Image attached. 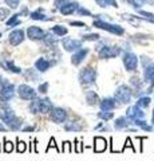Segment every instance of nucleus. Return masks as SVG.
Segmentation results:
<instances>
[{"instance_id":"nucleus-25","label":"nucleus","mask_w":154,"mask_h":161,"mask_svg":"<svg viewBox=\"0 0 154 161\" xmlns=\"http://www.w3.org/2000/svg\"><path fill=\"white\" fill-rule=\"evenodd\" d=\"M123 2L130 4V6L135 9H140L143 4H150V6L154 7V0H123Z\"/></svg>"},{"instance_id":"nucleus-3","label":"nucleus","mask_w":154,"mask_h":161,"mask_svg":"<svg viewBox=\"0 0 154 161\" xmlns=\"http://www.w3.org/2000/svg\"><path fill=\"white\" fill-rule=\"evenodd\" d=\"M93 24H94V27L101 28V30H105V31L111 32V34H114V35H119V36L125 34V28H123V27L118 26V24H113V23L105 22V20H102V19L95 20V22H94Z\"/></svg>"},{"instance_id":"nucleus-23","label":"nucleus","mask_w":154,"mask_h":161,"mask_svg":"<svg viewBox=\"0 0 154 161\" xmlns=\"http://www.w3.org/2000/svg\"><path fill=\"white\" fill-rule=\"evenodd\" d=\"M50 66H51V63H50V60H47L46 58H39L35 62V69L39 73H46L50 69Z\"/></svg>"},{"instance_id":"nucleus-2","label":"nucleus","mask_w":154,"mask_h":161,"mask_svg":"<svg viewBox=\"0 0 154 161\" xmlns=\"http://www.w3.org/2000/svg\"><path fill=\"white\" fill-rule=\"evenodd\" d=\"M97 51L101 59H110V58H115L121 54L122 50L117 47V46H106L105 43H101L97 46Z\"/></svg>"},{"instance_id":"nucleus-33","label":"nucleus","mask_w":154,"mask_h":161,"mask_svg":"<svg viewBox=\"0 0 154 161\" xmlns=\"http://www.w3.org/2000/svg\"><path fill=\"white\" fill-rule=\"evenodd\" d=\"M27 150V144L22 140H16V152L18 153H24Z\"/></svg>"},{"instance_id":"nucleus-48","label":"nucleus","mask_w":154,"mask_h":161,"mask_svg":"<svg viewBox=\"0 0 154 161\" xmlns=\"http://www.w3.org/2000/svg\"><path fill=\"white\" fill-rule=\"evenodd\" d=\"M103 2H105V4L106 6H111V7H118V3L115 2V0H103Z\"/></svg>"},{"instance_id":"nucleus-34","label":"nucleus","mask_w":154,"mask_h":161,"mask_svg":"<svg viewBox=\"0 0 154 161\" xmlns=\"http://www.w3.org/2000/svg\"><path fill=\"white\" fill-rule=\"evenodd\" d=\"M19 15H12L11 18L7 20V27H15L18 24H20V20H19Z\"/></svg>"},{"instance_id":"nucleus-10","label":"nucleus","mask_w":154,"mask_h":161,"mask_svg":"<svg viewBox=\"0 0 154 161\" xmlns=\"http://www.w3.org/2000/svg\"><path fill=\"white\" fill-rule=\"evenodd\" d=\"M48 114H50V119L54 124H63L67 119V112L63 108H59V106H55Z\"/></svg>"},{"instance_id":"nucleus-56","label":"nucleus","mask_w":154,"mask_h":161,"mask_svg":"<svg viewBox=\"0 0 154 161\" xmlns=\"http://www.w3.org/2000/svg\"><path fill=\"white\" fill-rule=\"evenodd\" d=\"M151 124L154 125V109H153V114H151Z\"/></svg>"},{"instance_id":"nucleus-1","label":"nucleus","mask_w":154,"mask_h":161,"mask_svg":"<svg viewBox=\"0 0 154 161\" xmlns=\"http://www.w3.org/2000/svg\"><path fill=\"white\" fill-rule=\"evenodd\" d=\"M55 108L50 98H34L28 105V110L32 114H47Z\"/></svg>"},{"instance_id":"nucleus-7","label":"nucleus","mask_w":154,"mask_h":161,"mask_svg":"<svg viewBox=\"0 0 154 161\" xmlns=\"http://www.w3.org/2000/svg\"><path fill=\"white\" fill-rule=\"evenodd\" d=\"M15 97V85L8 82V79H4L0 86V101L8 102Z\"/></svg>"},{"instance_id":"nucleus-41","label":"nucleus","mask_w":154,"mask_h":161,"mask_svg":"<svg viewBox=\"0 0 154 161\" xmlns=\"http://www.w3.org/2000/svg\"><path fill=\"white\" fill-rule=\"evenodd\" d=\"M133 125H135L137 128H140V129H142V128H145L146 125H147V122L145 119H135V121H133Z\"/></svg>"},{"instance_id":"nucleus-42","label":"nucleus","mask_w":154,"mask_h":161,"mask_svg":"<svg viewBox=\"0 0 154 161\" xmlns=\"http://www.w3.org/2000/svg\"><path fill=\"white\" fill-rule=\"evenodd\" d=\"M141 63H142V67L145 69L146 66H149V64L151 63V59L149 57H146V55H142V57H141Z\"/></svg>"},{"instance_id":"nucleus-13","label":"nucleus","mask_w":154,"mask_h":161,"mask_svg":"<svg viewBox=\"0 0 154 161\" xmlns=\"http://www.w3.org/2000/svg\"><path fill=\"white\" fill-rule=\"evenodd\" d=\"M27 35H28V38L31 40H43L46 32H44L40 27L31 26V27L27 28Z\"/></svg>"},{"instance_id":"nucleus-15","label":"nucleus","mask_w":154,"mask_h":161,"mask_svg":"<svg viewBox=\"0 0 154 161\" xmlns=\"http://www.w3.org/2000/svg\"><path fill=\"white\" fill-rule=\"evenodd\" d=\"M88 51H90V50L86 48V47L75 51V54H72V57H71V63L74 64V66H79V64L83 62V59L86 58V55L88 54Z\"/></svg>"},{"instance_id":"nucleus-52","label":"nucleus","mask_w":154,"mask_h":161,"mask_svg":"<svg viewBox=\"0 0 154 161\" xmlns=\"http://www.w3.org/2000/svg\"><path fill=\"white\" fill-rule=\"evenodd\" d=\"M95 2H97L98 6H101V7H106V4H105V2H103V0H95Z\"/></svg>"},{"instance_id":"nucleus-50","label":"nucleus","mask_w":154,"mask_h":161,"mask_svg":"<svg viewBox=\"0 0 154 161\" xmlns=\"http://www.w3.org/2000/svg\"><path fill=\"white\" fill-rule=\"evenodd\" d=\"M71 26H78V27H86V24L82 22H70Z\"/></svg>"},{"instance_id":"nucleus-16","label":"nucleus","mask_w":154,"mask_h":161,"mask_svg":"<svg viewBox=\"0 0 154 161\" xmlns=\"http://www.w3.org/2000/svg\"><path fill=\"white\" fill-rule=\"evenodd\" d=\"M8 40L12 46H19V44L24 40V32L22 31V30H15V31H12L11 34H9Z\"/></svg>"},{"instance_id":"nucleus-28","label":"nucleus","mask_w":154,"mask_h":161,"mask_svg":"<svg viewBox=\"0 0 154 161\" xmlns=\"http://www.w3.org/2000/svg\"><path fill=\"white\" fill-rule=\"evenodd\" d=\"M22 128H23V118H20V117H16L11 124L8 125V129L13 130V132H16V130H22Z\"/></svg>"},{"instance_id":"nucleus-6","label":"nucleus","mask_w":154,"mask_h":161,"mask_svg":"<svg viewBox=\"0 0 154 161\" xmlns=\"http://www.w3.org/2000/svg\"><path fill=\"white\" fill-rule=\"evenodd\" d=\"M78 79L81 85H91L97 79V70L93 67H83L79 70Z\"/></svg>"},{"instance_id":"nucleus-26","label":"nucleus","mask_w":154,"mask_h":161,"mask_svg":"<svg viewBox=\"0 0 154 161\" xmlns=\"http://www.w3.org/2000/svg\"><path fill=\"white\" fill-rule=\"evenodd\" d=\"M154 77V62H151L149 66L143 69V80L146 83H150V79Z\"/></svg>"},{"instance_id":"nucleus-35","label":"nucleus","mask_w":154,"mask_h":161,"mask_svg":"<svg viewBox=\"0 0 154 161\" xmlns=\"http://www.w3.org/2000/svg\"><path fill=\"white\" fill-rule=\"evenodd\" d=\"M29 18H31L32 20H50V18H46L42 12H39V11L31 12V14H29Z\"/></svg>"},{"instance_id":"nucleus-51","label":"nucleus","mask_w":154,"mask_h":161,"mask_svg":"<svg viewBox=\"0 0 154 161\" xmlns=\"http://www.w3.org/2000/svg\"><path fill=\"white\" fill-rule=\"evenodd\" d=\"M103 125H105V122H103V121H101V122H99V124H98V125H97V126L94 128V129H95V130H99L101 128H103Z\"/></svg>"},{"instance_id":"nucleus-54","label":"nucleus","mask_w":154,"mask_h":161,"mask_svg":"<svg viewBox=\"0 0 154 161\" xmlns=\"http://www.w3.org/2000/svg\"><path fill=\"white\" fill-rule=\"evenodd\" d=\"M0 132H7V128L4 126V125H3L2 122H0Z\"/></svg>"},{"instance_id":"nucleus-47","label":"nucleus","mask_w":154,"mask_h":161,"mask_svg":"<svg viewBox=\"0 0 154 161\" xmlns=\"http://www.w3.org/2000/svg\"><path fill=\"white\" fill-rule=\"evenodd\" d=\"M77 12H78V14H81V15H87V16H91V12L88 11V9L83 8V7H79Z\"/></svg>"},{"instance_id":"nucleus-24","label":"nucleus","mask_w":154,"mask_h":161,"mask_svg":"<svg viewBox=\"0 0 154 161\" xmlns=\"http://www.w3.org/2000/svg\"><path fill=\"white\" fill-rule=\"evenodd\" d=\"M63 129L66 130V132H82L83 125L77 122V121H70V122L63 125Z\"/></svg>"},{"instance_id":"nucleus-22","label":"nucleus","mask_w":154,"mask_h":161,"mask_svg":"<svg viewBox=\"0 0 154 161\" xmlns=\"http://www.w3.org/2000/svg\"><path fill=\"white\" fill-rule=\"evenodd\" d=\"M0 66H2L6 71H12L13 74H20L22 73V69L20 67H16L15 66V63H13V60H8V59H6L4 62H0Z\"/></svg>"},{"instance_id":"nucleus-5","label":"nucleus","mask_w":154,"mask_h":161,"mask_svg":"<svg viewBox=\"0 0 154 161\" xmlns=\"http://www.w3.org/2000/svg\"><path fill=\"white\" fill-rule=\"evenodd\" d=\"M16 118V114H15V110L9 106L8 102H3L0 101V119H2L3 124H6L7 126L12 121Z\"/></svg>"},{"instance_id":"nucleus-46","label":"nucleus","mask_w":154,"mask_h":161,"mask_svg":"<svg viewBox=\"0 0 154 161\" xmlns=\"http://www.w3.org/2000/svg\"><path fill=\"white\" fill-rule=\"evenodd\" d=\"M75 152H77V153L83 152V144L79 142L78 140H75Z\"/></svg>"},{"instance_id":"nucleus-12","label":"nucleus","mask_w":154,"mask_h":161,"mask_svg":"<svg viewBox=\"0 0 154 161\" xmlns=\"http://www.w3.org/2000/svg\"><path fill=\"white\" fill-rule=\"evenodd\" d=\"M126 117L130 119V121H135V119H142L145 118V112L137 105L134 106H129L126 110Z\"/></svg>"},{"instance_id":"nucleus-32","label":"nucleus","mask_w":154,"mask_h":161,"mask_svg":"<svg viewBox=\"0 0 154 161\" xmlns=\"http://www.w3.org/2000/svg\"><path fill=\"white\" fill-rule=\"evenodd\" d=\"M51 31L55 35H58V36H64V35L67 34V28L63 27V26H54L51 28Z\"/></svg>"},{"instance_id":"nucleus-4","label":"nucleus","mask_w":154,"mask_h":161,"mask_svg":"<svg viewBox=\"0 0 154 161\" xmlns=\"http://www.w3.org/2000/svg\"><path fill=\"white\" fill-rule=\"evenodd\" d=\"M133 97V90L127 85H119L114 92V98L121 103H129Z\"/></svg>"},{"instance_id":"nucleus-59","label":"nucleus","mask_w":154,"mask_h":161,"mask_svg":"<svg viewBox=\"0 0 154 161\" xmlns=\"http://www.w3.org/2000/svg\"><path fill=\"white\" fill-rule=\"evenodd\" d=\"M0 150H2V149H0Z\"/></svg>"},{"instance_id":"nucleus-53","label":"nucleus","mask_w":154,"mask_h":161,"mask_svg":"<svg viewBox=\"0 0 154 161\" xmlns=\"http://www.w3.org/2000/svg\"><path fill=\"white\" fill-rule=\"evenodd\" d=\"M99 130H101V132H110L111 128H109V126H103V128H101Z\"/></svg>"},{"instance_id":"nucleus-21","label":"nucleus","mask_w":154,"mask_h":161,"mask_svg":"<svg viewBox=\"0 0 154 161\" xmlns=\"http://www.w3.org/2000/svg\"><path fill=\"white\" fill-rule=\"evenodd\" d=\"M58 35L55 34H51V32H47L46 35H44V38H43V42L44 44H46L47 47H51V48H55L58 46Z\"/></svg>"},{"instance_id":"nucleus-40","label":"nucleus","mask_w":154,"mask_h":161,"mask_svg":"<svg viewBox=\"0 0 154 161\" xmlns=\"http://www.w3.org/2000/svg\"><path fill=\"white\" fill-rule=\"evenodd\" d=\"M38 92L40 94H46L48 92V82H43L38 86Z\"/></svg>"},{"instance_id":"nucleus-38","label":"nucleus","mask_w":154,"mask_h":161,"mask_svg":"<svg viewBox=\"0 0 154 161\" xmlns=\"http://www.w3.org/2000/svg\"><path fill=\"white\" fill-rule=\"evenodd\" d=\"M62 152H64V153H71L72 152V145H71L70 141H64V142H63Z\"/></svg>"},{"instance_id":"nucleus-30","label":"nucleus","mask_w":154,"mask_h":161,"mask_svg":"<svg viewBox=\"0 0 154 161\" xmlns=\"http://www.w3.org/2000/svg\"><path fill=\"white\" fill-rule=\"evenodd\" d=\"M24 78L26 79H29V80H34V82H38L39 79V75L35 73V70H32V69H28L24 71Z\"/></svg>"},{"instance_id":"nucleus-37","label":"nucleus","mask_w":154,"mask_h":161,"mask_svg":"<svg viewBox=\"0 0 154 161\" xmlns=\"http://www.w3.org/2000/svg\"><path fill=\"white\" fill-rule=\"evenodd\" d=\"M51 148H54V149H56V152L58 153H61L62 152V149H59L58 148V145H56V142H55V138L54 137H51V140H50V142H48V147H47V149H46V152H48Z\"/></svg>"},{"instance_id":"nucleus-31","label":"nucleus","mask_w":154,"mask_h":161,"mask_svg":"<svg viewBox=\"0 0 154 161\" xmlns=\"http://www.w3.org/2000/svg\"><path fill=\"white\" fill-rule=\"evenodd\" d=\"M97 117L99 119H102V121H110L114 117V113L113 112H103V110H101V112L97 114Z\"/></svg>"},{"instance_id":"nucleus-11","label":"nucleus","mask_w":154,"mask_h":161,"mask_svg":"<svg viewBox=\"0 0 154 161\" xmlns=\"http://www.w3.org/2000/svg\"><path fill=\"white\" fill-rule=\"evenodd\" d=\"M62 46L66 51L72 53V51H78V50L82 48V42L81 40H77V39H72V38H63Z\"/></svg>"},{"instance_id":"nucleus-58","label":"nucleus","mask_w":154,"mask_h":161,"mask_svg":"<svg viewBox=\"0 0 154 161\" xmlns=\"http://www.w3.org/2000/svg\"><path fill=\"white\" fill-rule=\"evenodd\" d=\"M0 38H2V34H0Z\"/></svg>"},{"instance_id":"nucleus-9","label":"nucleus","mask_w":154,"mask_h":161,"mask_svg":"<svg viewBox=\"0 0 154 161\" xmlns=\"http://www.w3.org/2000/svg\"><path fill=\"white\" fill-rule=\"evenodd\" d=\"M18 95L22 99H24V101H32L34 98L38 97L35 89L31 87V86H28V85H26V83L19 85V87H18Z\"/></svg>"},{"instance_id":"nucleus-18","label":"nucleus","mask_w":154,"mask_h":161,"mask_svg":"<svg viewBox=\"0 0 154 161\" xmlns=\"http://www.w3.org/2000/svg\"><path fill=\"white\" fill-rule=\"evenodd\" d=\"M94 152L95 153H102L107 149V141L103 137H94Z\"/></svg>"},{"instance_id":"nucleus-19","label":"nucleus","mask_w":154,"mask_h":161,"mask_svg":"<svg viewBox=\"0 0 154 161\" xmlns=\"http://www.w3.org/2000/svg\"><path fill=\"white\" fill-rule=\"evenodd\" d=\"M84 97H86V102L90 105V106H97V105L101 103L99 95L95 92H93V90H88V92L84 93Z\"/></svg>"},{"instance_id":"nucleus-29","label":"nucleus","mask_w":154,"mask_h":161,"mask_svg":"<svg viewBox=\"0 0 154 161\" xmlns=\"http://www.w3.org/2000/svg\"><path fill=\"white\" fill-rule=\"evenodd\" d=\"M143 83H145V80H142L140 77H131L130 78V85L134 87V90H142L143 89Z\"/></svg>"},{"instance_id":"nucleus-45","label":"nucleus","mask_w":154,"mask_h":161,"mask_svg":"<svg viewBox=\"0 0 154 161\" xmlns=\"http://www.w3.org/2000/svg\"><path fill=\"white\" fill-rule=\"evenodd\" d=\"M68 2H70V0H55V3H54V4H55V7L58 9H61L63 6H66Z\"/></svg>"},{"instance_id":"nucleus-57","label":"nucleus","mask_w":154,"mask_h":161,"mask_svg":"<svg viewBox=\"0 0 154 161\" xmlns=\"http://www.w3.org/2000/svg\"><path fill=\"white\" fill-rule=\"evenodd\" d=\"M3 80H4V79H3V77H2V75H0V86H2V83H3Z\"/></svg>"},{"instance_id":"nucleus-49","label":"nucleus","mask_w":154,"mask_h":161,"mask_svg":"<svg viewBox=\"0 0 154 161\" xmlns=\"http://www.w3.org/2000/svg\"><path fill=\"white\" fill-rule=\"evenodd\" d=\"M22 130L23 132H34V130H35V126H34V125H28V126H23Z\"/></svg>"},{"instance_id":"nucleus-43","label":"nucleus","mask_w":154,"mask_h":161,"mask_svg":"<svg viewBox=\"0 0 154 161\" xmlns=\"http://www.w3.org/2000/svg\"><path fill=\"white\" fill-rule=\"evenodd\" d=\"M9 15V9L8 8H0V22L4 20Z\"/></svg>"},{"instance_id":"nucleus-14","label":"nucleus","mask_w":154,"mask_h":161,"mask_svg":"<svg viewBox=\"0 0 154 161\" xmlns=\"http://www.w3.org/2000/svg\"><path fill=\"white\" fill-rule=\"evenodd\" d=\"M117 102L118 101L115 98L107 97V98L101 99V103H99L98 106L101 108V110H103V112H113V110L117 108Z\"/></svg>"},{"instance_id":"nucleus-36","label":"nucleus","mask_w":154,"mask_h":161,"mask_svg":"<svg viewBox=\"0 0 154 161\" xmlns=\"http://www.w3.org/2000/svg\"><path fill=\"white\" fill-rule=\"evenodd\" d=\"M3 150L6 153H11L13 150V144L11 142V141H8L6 137H4V145H3Z\"/></svg>"},{"instance_id":"nucleus-17","label":"nucleus","mask_w":154,"mask_h":161,"mask_svg":"<svg viewBox=\"0 0 154 161\" xmlns=\"http://www.w3.org/2000/svg\"><path fill=\"white\" fill-rule=\"evenodd\" d=\"M130 125H133V121L129 119L126 115H122V117H118L114 122V129L115 130H123V129H127Z\"/></svg>"},{"instance_id":"nucleus-44","label":"nucleus","mask_w":154,"mask_h":161,"mask_svg":"<svg viewBox=\"0 0 154 161\" xmlns=\"http://www.w3.org/2000/svg\"><path fill=\"white\" fill-rule=\"evenodd\" d=\"M8 6H9V8H18V6H19V2L20 0H4Z\"/></svg>"},{"instance_id":"nucleus-27","label":"nucleus","mask_w":154,"mask_h":161,"mask_svg":"<svg viewBox=\"0 0 154 161\" xmlns=\"http://www.w3.org/2000/svg\"><path fill=\"white\" fill-rule=\"evenodd\" d=\"M150 102H151V98L149 95H143V97H140L137 98V106H140L141 109H146L150 106Z\"/></svg>"},{"instance_id":"nucleus-8","label":"nucleus","mask_w":154,"mask_h":161,"mask_svg":"<svg viewBox=\"0 0 154 161\" xmlns=\"http://www.w3.org/2000/svg\"><path fill=\"white\" fill-rule=\"evenodd\" d=\"M122 62L126 71H135L138 67V57L134 53H130V51L125 53L122 57Z\"/></svg>"},{"instance_id":"nucleus-55","label":"nucleus","mask_w":154,"mask_h":161,"mask_svg":"<svg viewBox=\"0 0 154 161\" xmlns=\"http://www.w3.org/2000/svg\"><path fill=\"white\" fill-rule=\"evenodd\" d=\"M149 85H150V87H153V89H154V77L150 79V83H149Z\"/></svg>"},{"instance_id":"nucleus-39","label":"nucleus","mask_w":154,"mask_h":161,"mask_svg":"<svg viewBox=\"0 0 154 161\" xmlns=\"http://www.w3.org/2000/svg\"><path fill=\"white\" fill-rule=\"evenodd\" d=\"M99 38V34H88V35H84L83 40H88V42H94V40H98Z\"/></svg>"},{"instance_id":"nucleus-20","label":"nucleus","mask_w":154,"mask_h":161,"mask_svg":"<svg viewBox=\"0 0 154 161\" xmlns=\"http://www.w3.org/2000/svg\"><path fill=\"white\" fill-rule=\"evenodd\" d=\"M78 8H79V4L77 2H72V0H70L66 6H63L59 11H61L63 15H71L74 12H77L78 11Z\"/></svg>"}]
</instances>
